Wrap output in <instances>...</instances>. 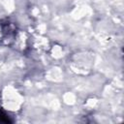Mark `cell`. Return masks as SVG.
I'll return each mask as SVG.
<instances>
[{
	"label": "cell",
	"mask_w": 124,
	"mask_h": 124,
	"mask_svg": "<svg viewBox=\"0 0 124 124\" xmlns=\"http://www.w3.org/2000/svg\"><path fill=\"white\" fill-rule=\"evenodd\" d=\"M0 122H4V123L12 122V120H10V117L1 109H0Z\"/></svg>",
	"instance_id": "7a4b0ae2"
},
{
	"label": "cell",
	"mask_w": 124,
	"mask_h": 124,
	"mask_svg": "<svg viewBox=\"0 0 124 124\" xmlns=\"http://www.w3.org/2000/svg\"><path fill=\"white\" fill-rule=\"evenodd\" d=\"M16 35V27L14 23L5 21L0 22V44L10 45Z\"/></svg>",
	"instance_id": "6da1fadb"
}]
</instances>
